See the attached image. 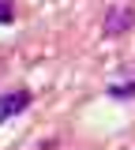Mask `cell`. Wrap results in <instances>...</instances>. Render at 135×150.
I'll use <instances>...</instances> for the list:
<instances>
[{
	"instance_id": "1",
	"label": "cell",
	"mask_w": 135,
	"mask_h": 150,
	"mask_svg": "<svg viewBox=\"0 0 135 150\" xmlns=\"http://www.w3.org/2000/svg\"><path fill=\"white\" fill-rule=\"evenodd\" d=\"M131 23H135V11H131V8H109V15H105V34L116 38V34H124Z\"/></svg>"
},
{
	"instance_id": "2",
	"label": "cell",
	"mask_w": 135,
	"mask_h": 150,
	"mask_svg": "<svg viewBox=\"0 0 135 150\" xmlns=\"http://www.w3.org/2000/svg\"><path fill=\"white\" fill-rule=\"evenodd\" d=\"M26 105H30V94H26V90H11V94H4V98H0V124H4L8 116L23 112Z\"/></svg>"
},
{
	"instance_id": "3",
	"label": "cell",
	"mask_w": 135,
	"mask_h": 150,
	"mask_svg": "<svg viewBox=\"0 0 135 150\" xmlns=\"http://www.w3.org/2000/svg\"><path fill=\"white\" fill-rule=\"evenodd\" d=\"M135 94V83H124V86H109V98H131Z\"/></svg>"
},
{
	"instance_id": "4",
	"label": "cell",
	"mask_w": 135,
	"mask_h": 150,
	"mask_svg": "<svg viewBox=\"0 0 135 150\" xmlns=\"http://www.w3.org/2000/svg\"><path fill=\"white\" fill-rule=\"evenodd\" d=\"M11 19H15V8L8 0H0V23H11Z\"/></svg>"
}]
</instances>
